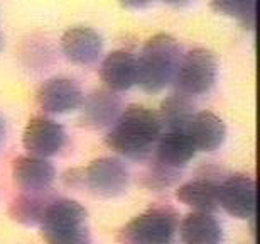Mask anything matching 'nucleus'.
<instances>
[{
    "mask_svg": "<svg viewBox=\"0 0 260 244\" xmlns=\"http://www.w3.org/2000/svg\"><path fill=\"white\" fill-rule=\"evenodd\" d=\"M164 132L157 112L142 105H128L107 132L105 143L115 153L130 159L149 156Z\"/></svg>",
    "mask_w": 260,
    "mask_h": 244,
    "instance_id": "1",
    "label": "nucleus"
},
{
    "mask_svg": "<svg viewBox=\"0 0 260 244\" xmlns=\"http://www.w3.org/2000/svg\"><path fill=\"white\" fill-rule=\"evenodd\" d=\"M181 61V46L171 34H155L144 44L137 58V85L159 93L174 80Z\"/></svg>",
    "mask_w": 260,
    "mask_h": 244,
    "instance_id": "2",
    "label": "nucleus"
},
{
    "mask_svg": "<svg viewBox=\"0 0 260 244\" xmlns=\"http://www.w3.org/2000/svg\"><path fill=\"white\" fill-rule=\"evenodd\" d=\"M85 207L71 199H54L41 221V234L48 244H91Z\"/></svg>",
    "mask_w": 260,
    "mask_h": 244,
    "instance_id": "3",
    "label": "nucleus"
},
{
    "mask_svg": "<svg viewBox=\"0 0 260 244\" xmlns=\"http://www.w3.org/2000/svg\"><path fill=\"white\" fill-rule=\"evenodd\" d=\"M178 212L168 205L152 207L134 217L118 232L120 244H171L178 232Z\"/></svg>",
    "mask_w": 260,
    "mask_h": 244,
    "instance_id": "4",
    "label": "nucleus"
},
{
    "mask_svg": "<svg viewBox=\"0 0 260 244\" xmlns=\"http://www.w3.org/2000/svg\"><path fill=\"white\" fill-rule=\"evenodd\" d=\"M218 75V58L206 48H194L181 56L174 75V87L178 93L194 97L210 92Z\"/></svg>",
    "mask_w": 260,
    "mask_h": 244,
    "instance_id": "5",
    "label": "nucleus"
},
{
    "mask_svg": "<svg viewBox=\"0 0 260 244\" xmlns=\"http://www.w3.org/2000/svg\"><path fill=\"white\" fill-rule=\"evenodd\" d=\"M80 176L73 175L68 185L85 186L93 195L112 199L122 195L128 186V171L120 159L117 158H98L91 161L86 168L78 170Z\"/></svg>",
    "mask_w": 260,
    "mask_h": 244,
    "instance_id": "6",
    "label": "nucleus"
},
{
    "mask_svg": "<svg viewBox=\"0 0 260 244\" xmlns=\"http://www.w3.org/2000/svg\"><path fill=\"white\" fill-rule=\"evenodd\" d=\"M66 143V132L59 122L49 117H32L27 122L22 134L24 149L30 156L51 158L63 149Z\"/></svg>",
    "mask_w": 260,
    "mask_h": 244,
    "instance_id": "7",
    "label": "nucleus"
},
{
    "mask_svg": "<svg viewBox=\"0 0 260 244\" xmlns=\"http://www.w3.org/2000/svg\"><path fill=\"white\" fill-rule=\"evenodd\" d=\"M255 180L248 175H232L218 185V205L237 219L255 215Z\"/></svg>",
    "mask_w": 260,
    "mask_h": 244,
    "instance_id": "8",
    "label": "nucleus"
},
{
    "mask_svg": "<svg viewBox=\"0 0 260 244\" xmlns=\"http://www.w3.org/2000/svg\"><path fill=\"white\" fill-rule=\"evenodd\" d=\"M83 95L80 85L71 78H49L38 90V103L48 114H70L81 107Z\"/></svg>",
    "mask_w": 260,
    "mask_h": 244,
    "instance_id": "9",
    "label": "nucleus"
},
{
    "mask_svg": "<svg viewBox=\"0 0 260 244\" xmlns=\"http://www.w3.org/2000/svg\"><path fill=\"white\" fill-rule=\"evenodd\" d=\"M61 49L66 60L75 65H93L100 58L103 49L102 36L91 28H78L68 29L61 38Z\"/></svg>",
    "mask_w": 260,
    "mask_h": 244,
    "instance_id": "10",
    "label": "nucleus"
},
{
    "mask_svg": "<svg viewBox=\"0 0 260 244\" xmlns=\"http://www.w3.org/2000/svg\"><path fill=\"white\" fill-rule=\"evenodd\" d=\"M122 112V102L115 92L102 88L90 93L81 102V124L90 129L112 126Z\"/></svg>",
    "mask_w": 260,
    "mask_h": 244,
    "instance_id": "11",
    "label": "nucleus"
},
{
    "mask_svg": "<svg viewBox=\"0 0 260 244\" xmlns=\"http://www.w3.org/2000/svg\"><path fill=\"white\" fill-rule=\"evenodd\" d=\"M12 176L24 192H46L53 185L56 170L46 158L19 156L12 163Z\"/></svg>",
    "mask_w": 260,
    "mask_h": 244,
    "instance_id": "12",
    "label": "nucleus"
},
{
    "mask_svg": "<svg viewBox=\"0 0 260 244\" xmlns=\"http://www.w3.org/2000/svg\"><path fill=\"white\" fill-rule=\"evenodd\" d=\"M186 134L191 138L196 151L211 153L225 143L226 126L221 117L210 111L194 112L186 127Z\"/></svg>",
    "mask_w": 260,
    "mask_h": 244,
    "instance_id": "13",
    "label": "nucleus"
},
{
    "mask_svg": "<svg viewBox=\"0 0 260 244\" xmlns=\"http://www.w3.org/2000/svg\"><path fill=\"white\" fill-rule=\"evenodd\" d=\"M100 78L112 92H127L137 85V58L127 51H112L102 61Z\"/></svg>",
    "mask_w": 260,
    "mask_h": 244,
    "instance_id": "14",
    "label": "nucleus"
},
{
    "mask_svg": "<svg viewBox=\"0 0 260 244\" xmlns=\"http://www.w3.org/2000/svg\"><path fill=\"white\" fill-rule=\"evenodd\" d=\"M183 244H221L223 227L208 212H191L178 224Z\"/></svg>",
    "mask_w": 260,
    "mask_h": 244,
    "instance_id": "15",
    "label": "nucleus"
},
{
    "mask_svg": "<svg viewBox=\"0 0 260 244\" xmlns=\"http://www.w3.org/2000/svg\"><path fill=\"white\" fill-rule=\"evenodd\" d=\"M196 148L186 131L162 132L155 143V159L169 168H183L194 158Z\"/></svg>",
    "mask_w": 260,
    "mask_h": 244,
    "instance_id": "16",
    "label": "nucleus"
},
{
    "mask_svg": "<svg viewBox=\"0 0 260 244\" xmlns=\"http://www.w3.org/2000/svg\"><path fill=\"white\" fill-rule=\"evenodd\" d=\"M176 199L196 212L218 210V183L211 180H191L176 190Z\"/></svg>",
    "mask_w": 260,
    "mask_h": 244,
    "instance_id": "17",
    "label": "nucleus"
},
{
    "mask_svg": "<svg viewBox=\"0 0 260 244\" xmlns=\"http://www.w3.org/2000/svg\"><path fill=\"white\" fill-rule=\"evenodd\" d=\"M157 114L164 129H168V131H186L191 117L194 116V105L188 95L176 92L164 98Z\"/></svg>",
    "mask_w": 260,
    "mask_h": 244,
    "instance_id": "18",
    "label": "nucleus"
},
{
    "mask_svg": "<svg viewBox=\"0 0 260 244\" xmlns=\"http://www.w3.org/2000/svg\"><path fill=\"white\" fill-rule=\"evenodd\" d=\"M51 200L53 199L43 195V192H25L24 195L17 197L12 202L9 214L14 221H17L24 226L41 224Z\"/></svg>",
    "mask_w": 260,
    "mask_h": 244,
    "instance_id": "19",
    "label": "nucleus"
},
{
    "mask_svg": "<svg viewBox=\"0 0 260 244\" xmlns=\"http://www.w3.org/2000/svg\"><path fill=\"white\" fill-rule=\"evenodd\" d=\"M215 12L235 17L245 25V29H253L255 24V0H210Z\"/></svg>",
    "mask_w": 260,
    "mask_h": 244,
    "instance_id": "20",
    "label": "nucleus"
},
{
    "mask_svg": "<svg viewBox=\"0 0 260 244\" xmlns=\"http://www.w3.org/2000/svg\"><path fill=\"white\" fill-rule=\"evenodd\" d=\"M123 7H128V9H142L145 7L150 0H118Z\"/></svg>",
    "mask_w": 260,
    "mask_h": 244,
    "instance_id": "21",
    "label": "nucleus"
},
{
    "mask_svg": "<svg viewBox=\"0 0 260 244\" xmlns=\"http://www.w3.org/2000/svg\"><path fill=\"white\" fill-rule=\"evenodd\" d=\"M162 2L169 4V5H186L189 0H162Z\"/></svg>",
    "mask_w": 260,
    "mask_h": 244,
    "instance_id": "22",
    "label": "nucleus"
},
{
    "mask_svg": "<svg viewBox=\"0 0 260 244\" xmlns=\"http://www.w3.org/2000/svg\"><path fill=\"white\" fill-rule=\"evenodd\" d=\"M4 138H5V127H4V122H2V119H0V143L4 141Z\"/></svg>",
    "mask_w": 260,
    "mask_h": 244,
    "instance_id": "23",
    "label": "nucleus"
},
{
    "mask_svg": "<svg viewBox=\"0 0 260 244\" xmlns=\"http://www.w3.org/2000/svg\"><path fill=\"white\" fill-rule=\"evenodd\" d=\"M2 46H4V38L0 36V49H2Z\"/></svg>",
    "mask_w": 260,
    "mask_h": 244,
    "instance_id": "24",
    "label": "nucleus"
}]
</instances>
